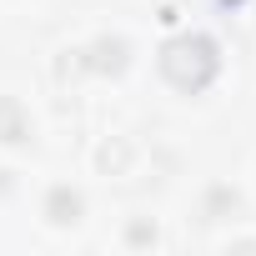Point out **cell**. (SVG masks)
Returning <instances> with one entry per match:
<instances>
[{
    "instance_id": "cell-1",
    "label": "cell",
    "mask_w": 256,
    "mask_h": 256,
    "mask_svg": "<svg viewBox=\"0 0 256 256\" xmlns=\"http://www.w3.org/2000/svg\"><path fill=\"white\" fill-rule=\"evenodd\" d=\"M216 66H221V56H216V46H211L206 36H181V40H171V46L161 50V70H166V80L181 86V90H201V86L216 76Z\"/></svg>"
},
{
    "instance_id": "cell-2",
    "label": "cell",
    "mask_w": 256,
    "mask_h": 256,
    "mask_svg": "<svg viewBox=\"0 0 256 256\" xmlns=\"http://www.w3.org/2000/svg\"><path fill=\"white\" fill-rule=\"evenodd\" d=\"M46 216H50L56 226L80 221V196H76V191H66V186H56V191H50V201H46Z\"/></svg>"
},
{
    "instance_id": "cell-3",
    "label": "cell",
    "mask_w": 256,
    "mask_h": 256,
    "mask_svg": "<svg viewBox=\"0 0 256 256\" xmlns=\"http://www.w3.org/2000/svg\"><path fill=\"white\" fill-rule=\"evenodd\" d=\"M0 141H26V110H20V100H10V96H0Z\"/></svg>"
}]
</instances>
